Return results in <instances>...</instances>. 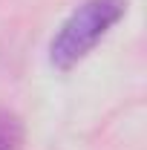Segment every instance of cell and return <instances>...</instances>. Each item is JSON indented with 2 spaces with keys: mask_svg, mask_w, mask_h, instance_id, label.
Masks as SVG:
<instances>
[{
  "mask_svg": "<svg viewBox=\"0 0 147 150\" xmlns=\"http://www.w3.org/2000/svg\"><path fill=\"white\" fill-rule=\"evenodd\" d=\"M23 121L18 112L12 110H0V150H23Z\"/></svg>",
  "mask_w": 147,
  "mask_h": 150,
  "instance_id": "cell-2",
  "label": "cell"
},
{
  "mask_svg": "<svg viewBox=\"0 0 147 150\" xmlns=\"http://www.w3.org/2000/svg\"><path fill=\"white\" fill-rule=\"evenodd\" d=\"M127 15V0H84L61 23L49 43V64L69 72L110 35V29Z\"/></svg>",
  "mask_w": 147,
  "mask_h": 150,
  "instance_id": "cell-1",
  "label": "cell"
}]
</instances>
